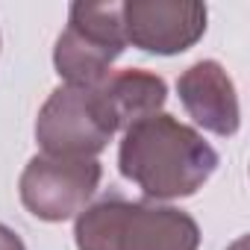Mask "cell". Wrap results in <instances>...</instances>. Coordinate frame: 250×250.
Segmentation results:
<instances>
[{
  "instance_id": "cell-1",
  "label": "cell",
  "mask_w": 250,
  "mask_h": 250,
  "mask_svg": "<svg viewBox=\"0 0 250 250\" xmlns=\"http://www.w3.org/2000/svg\"><path fill=\"white\" fill-rule=\"evenodd\" d=\"M218 150L188 124L168 112L142 118L124 130L118 171L150 200L197 194L218 171Z\"/></svg>"
},
{
  "instance_id": "cell-2",
  "label": "cell",
  "mask_w": 250,
  "mask_h": 250,
  "mask_svg": "<svg viewBox=\"0 0 250 250\" xmlns=\"http://www.w3.org/2000/svg\"><path fill=\"white\" fill-rule=\"evenodd\" d=\"M74 241L77 250H197L200 227L177 206L109 194L77 215Z\"/></svg>"
},
{
  "instance_id": "cell-3",
  "label": "cell",
  "mask_w": 250,
  "mask_h": 250,
  "mask_svg": "<svg viewBox=\"0 0 250 250\" xmlns=\"http://www.w3.org/2000/svg\"><path fill=\"white\" fill-rule=\"evenodd\" d=\"M124 50L121 3H71L68 27L53 47V68L65 85L97 88Z\"/></svg>"
},
{
  "instance_id": "cell-4",
  "label": "cell",
  "mask_w": 250,
  "mask_h": 250,
  "mask_svg": "<svg viewBox=\"0 0 250 250\" xmlns=\"http://www.w3.org/2000/svg\"><path fill=\"white\" fill-rule=\"evenodd\" d=\"M118 133V121L100 88L59 85L36 118V142L44 156L97 159Z\"/></svg>"
},
{
  "instance_id": "cell-5",
  "label": "cell",
  "mask_w": 250,
  "mask_h": 250,
  "mask_svg": "<svg viewBox=\"0 0 250 250\" xmlns=\"http://www.w3.org/2000/svg\"><path fill=\"white\" fill-rule=\"evenodd\" d=\"M103 168L97 159H59L33 156L21 174L18 191L30 215L47 224H62L77 218L100 186Z\"/></svg>"
},
{
  "instance_id": "cell-6",
  "label": "cell",
  "mask_w": 250,
  "mask_h": 250,
  "mask_svg": "<svg viewBox=\"0 0 250 250\" xmlns=\"http://www.w3.org/2000/svg\"><path fill=\"white\" fill-rule=\"evenodd\" d=\"M206 6L197 0H127L121 3V24L127 44L156 53L177 56L194 47L206 33Z\"/></svg>"
},
{
  "instance_id": "cell-7",
  "label": "cell",
  "mask_w": 250,
  "mask_h": 250,
  "mask_svg": "<svg viewBox=\"0 0 250 250\" xmlns=\"http://www.w3.org/2000/svg\"><path fill=\"white\" fill-rule=\"evenodd\" d=\"M177 94L188 118L206 133H215L221 139H229L238 133V124H241L238 94H235L232 77L221 62L200 59L191 68H186L177 80Z\"/></svg>"
},
{
  "instance_id": "cell-8",
  "label": "cell",
  "mask_w": 250,
  "mask_h": 250,
  "mask_svg": "<svg viewBox=\"0 0 250 250\" xmlns=\"http://www.w3.org/2000/svg\"><path fill=\"white\" fill-rule=\"evenodd\" d=\"M97 88H100L106 106L112 109V115L118 121V130H127L130 124L162 112V106L168 100L165 80L159 74H150L142 68L112 71Z\"/></svg>"
},
{
  "instance_id": "cell-9",
  "label": "cell",
  "mask_w": 250,
  "mask_h": 250,
  "mask_svg": "<svg viewBox=\"0 0 250 250\" xmlns=\"http://www.w3.org/2000/svg\"><path fill=\"white\" fill-rule=\"evenodd\" d=\"M0 250H27V244L21 241V235L15 229H9L6 224H0Z\"/></svg>"
}]
</instances>
